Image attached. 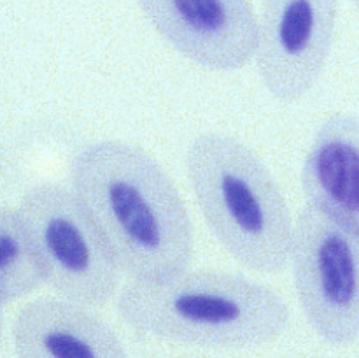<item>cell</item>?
I'll return each instance as SVG.
<instances>
[{
  "instance_id": "7c38bea8",
  "label": "cell",
  "mask_w": 359,
  "mask_h": 358,
  "mask_svg": "<svg viewBox=\"0 0 359 358\" xmlns=\"http://www.w3.org/2000/svg\"><path fill=\"white\" fill-rule=\"evenodd\" d=\"M354 6H356V9H358V13H359V0H354Z\"/></svg>"
},
{
  "instance_id": "8992f818",
  "label": "cell",
  "mask_w": 359,
  "mask_h": 358,
  "mask_svg": "<svg viewBox=\"0 0 359 358\" xmlns=\"http://www.w3.org/2000/svg\"><path fill=\"white\" fill-rule=\"evenodd\" d=\"M339 0H263L256 69L265 90L286 104L311 93L335 41Z\"/></svg>"
},
{
  "instance_id": "277c9868",
  "label": "cell",
  "mask_w": 359,
  "mask_h": 358,
  "mask_svg": "<svg viewBox=\"0 0 359 358\" xmlns=\"http://www.w3.org/2000/svg\"><path fill=\"white\" fill-rule=\"evenodd\" d=\"M18 214L42 281L60 298L102 307L118 290V265L72 190L39 183L23 193Z\"/></svg>"
},
{
  "instance_id": "6da1fadb",
  "label": "cell",
  "mask_w": 359,
  "mask_h": 358,
  "mask_svg": "<svg viewBox=\"0 0 359 358\" xmlns=\"http://www.w3.org/2000/svg\"><path fill=\"white\" fill-rule=\"evenodd\" d=\"M70 186L130 281L188 269L195 249L191 218L168 172L144 147L121 139L88 144L74 157Z\"/></svg>"
},
{
  "instance_id": "52a82bcc",
  "label": "cell",
  "mask_w": 359,
  "mask_h": 358,
  "mask_svg": "<svg viewBox=\"0 0 359 358\" xmlns=\"http://www.w3.org/2000/svg\"><path fill=\"white\" fill-rule=\"evenodd\" d=\"M165 42L189 62L231 72L255 56L258 14L251 0H135Z\"/></svg>"
},
{
  "instance_id": "5b68a950",
  "label": "cell",
  "mask_w": 359,
  "mask_h": 358,
  "mask_svg": "<svg viewBox=\"0 0 359 358\" xmlns=\"http://www.w3.org/2000/svg\"><path fill=\"white\" fill-rule=\"evenodd\" d=\"M287 265L312 330L333 346L359 339V225L304 207Z\"/></svg>"
},
{
  "instance_id": "8fae6325",
  "label": "cell",
  "mask_w": 359,
  "mask_h": 358,
  "mask_svg": "<svg viewBox=\"0 0 359 358\" xmlns=\"http://www.w3.org/2000/svg\"><path fill=\"white\" fill-rule=\"evenodd\" d=\"M2 323H4V305L0 304V337H2Z\"/></svg>"
},
{
  "instance_id": "ba28073f",
  "label": "cell",
  "mask_w": 359,
  "mask_h": 358,
  "mask_svg": "<svg viewBox=\"0 0 359 358\" xmlns=\"http://www.w3.org/2000/svg\"><path fill=\"white\" fill-rule=\"evenodd\" d=\"M16 358H130L118 333L91 311L65 298H37L13 321Z\"/></svg>"
},
{
  "instance_id": "7a4b0ae2",
  "label": "cell",
  "mask_w": 359,
  "mask_h": 358,
  "mask_svg": "<svg viewBox=\"0 0 359 358\" xmlns=\"http://www.w3.org/2000/svg\"><path fill=\"white\" fill-rule=\"evenodd\" d=\"M118 312L137 332L209 350L265 346L290 325V305L276 288L224 270L130 281L118 295Z\"/></svg>"
},
{
  "instance_id": "3957f363",
  "label": "cell",
  "mask_w": 359,
  "mask_h": 358,
  "mask_svg": "<svg viewBox=\"0 0 359 358\" xmlns=\"http://www.w3.org/2000/svg\"><path fill=\"white\" fill-rule=\"evenodd\" d=\"M186 171L200 211L216 241L241 265L277 274L290 263L294 223L265 161L237 137L196 135Z\"/></svg>"
},
{
  "instance_id": "30bf717a",
  "label": "cell",
  "mask_w": 359,
  "mask_h": 358,
  "mask_svg": "<svg viewBox=\"0 0 359 358\" xmlns=\"http://www.w3.org/2000/svg\"><path fill=\"white\" fill-rule=\"evenodd\" d=\"M42 283L23 220L16 209L0 207V304L27 297Z\"/></svg>"
},
{
  "instance_id": "9c48e42d",
  "label": "cell",
  "mask_w": 359,
  "mask_h": 358,
  "mask_svg": "<svg viewBox=\"0 0 359 358\" xmlns=\"http://www.w3.org/2000/svg\"><path fill=\"white\" fill-rule=\"evenodd\" d=\"M307 206L359 225V116L335 112L318 126L302 167Z\"/></svg>"
}]
</instances>
